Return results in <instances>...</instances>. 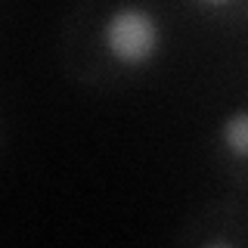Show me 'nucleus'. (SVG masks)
<instances>
[{
    "label": "nucleus",
    "instance_id": "obj_2",
    "mask_svg": "<svg viewBox=\"0 0 248 248\" xmlns=\"http://www.w3.org/2000/svg\"><path fill=\"white\" fill-rule=\"evenodd\" d=\"M223 143L236 158H248V112L230 115L223 124Z\"/></svg>",
    "mask_w": 248,
    "mask_h": 248
},
{
    "label": "nucleus",
    "instance_id": "obj_3",
    "mask_svg": "<svg viewBox=\"0 0 248 248\" xmlns=\"http://www.w3.org/2000/svg\"><path fill=\"white\" fill-rule=\"evenodd\" d=\"M199 3H205V6H223V3H230V0H199Z\"/></svg>",
    "mask_w": 248,
    "mask_h": 248
},
{
    "label": "nucleus",
    "instance_id": "obj_1",
    "mask_svg": "<svg viewBox=\"0 0 248 248\" xmlns=\"http://www.w3.org/2000/svg\"><path fill=\"white\" fill-rule=\"evenodd\" d=\"M106 50L112 53V59H118L121 65H143L155 56L158 50V25L146 10L140 6H127L118 10L112 19L106 22Z\"/></svg>",
    "mask_w": 248,
    "mask_h": 248
}]
</instances>
